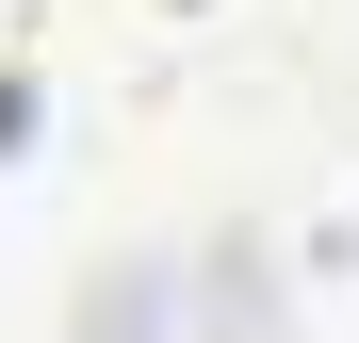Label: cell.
<instances>
[{
    "instance_id": "7a4b0ae2",
    "label": "cell",
    "mask_w": 359,
    "mask_h": 343,
    "mask_svg": "<svg viewBox=\"0 0 359 343\" xmlns=\"http://www.w3.org/2000/svg\"><path fill=\"white\" fill-rule=\"evenodd\" d=\"M33 33H49V0H0V66H17V49H33Z\"/></svg>"
},
{
    "instance_id": "3957f363",
    "label": "cell",
    "mask_w": 359,
    "mask_h": 343,
    "mask_svg": "<svg viewBox=\"0 0 359 343\" xmlns=\"http://www.w3.org/2000/svg\"><path fill=\"white\" fill-rule=\"evenodd\" d=\"M131 17H147V33H196V17H229V0H131Z\"/></svg>"
},
{
    "instance_id": "6da1fadb",
    "label": "cell",
    "mask_w": 359,
    "mask_h": 343,
    "mask_svg": "<svg viewBox=\"0 0 359 343\" xmlns=\"http://www.w3.org/2000/svg\"><path fill=\"white\" fill-rule=\"evenodd\" d=\"M311 311H327V343H359V147L327 163V196H311Z\"/></svg>"
}]
</instances>
